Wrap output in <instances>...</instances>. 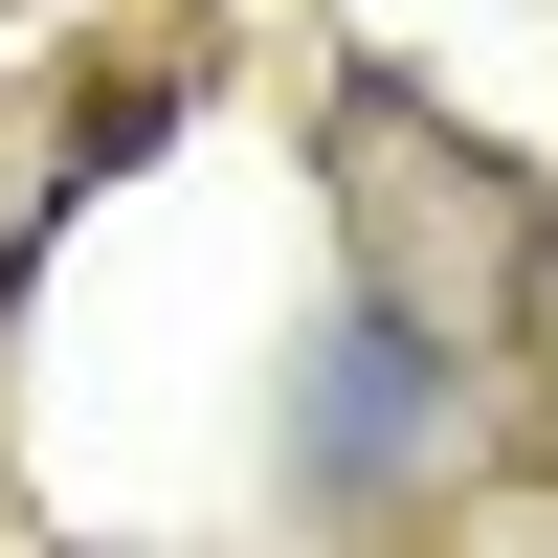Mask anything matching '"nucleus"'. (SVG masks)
Instances as JSON below:
<instances>
[{
    "mask_svg": "<svg viewBox=\"0 0 558 558\" xmlns=\"http://www.w3.org/2000/svg\"><path fill=\"white\" fill-rule=\"evenodd\" d=\"M402 425H425V380H402V336H336V470H380Z\"/></svg>",
    "mask_w": 558,
    "mask_h": 558,
    "instance_id": "f257e3e1",
    "label": "nucleus"
}]
</instances>
